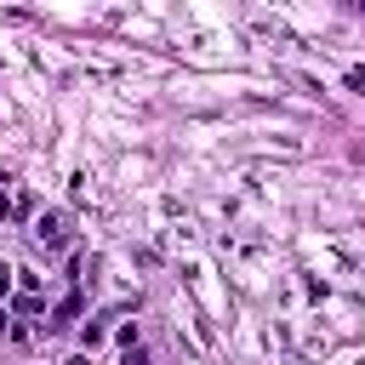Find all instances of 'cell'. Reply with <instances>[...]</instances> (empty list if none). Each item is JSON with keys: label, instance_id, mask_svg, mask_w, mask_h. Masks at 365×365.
Masks as SVG:
<instances>
[{"label": "cell", "instance_id": "cell-9", "mask_svg": "<svg viewBox=\"0 0 365 365\" xmlns=\"http://www.w3.org/2000/svg\"><path fill=\"white\" fill-rule=\"evenodd\" d=\"M63 365H91V354H74V359H63Z\"/></svg>", "mask_w": 365, "mask_h": 365}, {"label": "cell", "instance_id": "cell-8", "mask_svg": "<svg viewBox=\"0 0 365 365\" xmlns=\"http://www.w3.org/2000/svg\"><path fill=\"white\" fill-rule=\"evenodd\" d=\"M6 217H11V200H6V188H0V222H6Z\"/></svg>", "mask_w": 365, "mask_h": 365}, {"label": "cell", "instance_id": "cell-3", "mask_svg": "<svg viewBox=\"0 0 365 365\" xmlns=\"http://www.w3.org/2000/svg\"><path fill=\"white\" fill-rule=\"evenodd\" d=\"M103 342H108V325H103V319H91V325H86V354H91V348H103Z\"/></svg>", "mask_w": 365, "mask_h": 365}, {"label": "cell", "instance_id": "cell-2", "mask_svg": "<svg viewBox=\"0 0 365 365\" xmlns=\"http://www.w3.org/2000/svg\"><path fill=\"white\" fill-rule=\"evenodd\" d=\"M80 308H86L80 297H63V302L51 308V319H40V325H46V331H63V325H74V319H80Z\"/></svg>", "mask_w": 365, "mask_h": 365}, {"label": "cell", "instance_id": "cell-10", "mask_svg": "<svg viewBox=\"0 0 365 365\" xmlns=\"http://www.w3.org/2000/svg\"><path fill=\"white\" fill-rule=\"evenodd\" d=\"M6 331H11V319H6V308H0V336H6Z\"/></svg>", "mask_w": 365, "mask_h": 365}, {"label": "cell", "instance_id": "cell-6", "mask_svg": "<svg viewBox=\"0 0 365 365\" xmlns=\"http://www.w3.org/2000/svg\"><path fill=\"white\" fill-rule=\"evenodd\" d=\"M348 91H365V68H348Z\"/></svg>", "mask_w": 365, "mask_h": 365}, {"label": "cell", "instance_id": "cell-7", "mask_svg": "<svg viewBox=\"0 0 365 365\" xmlns=\"http://www.w3.org/2000/svg\"><path fill=\"white\" fill-rule=\"evenodd\" d=\"M11 274H17V268H0V297H11Z\"/></svg>", "mask_w": 365, "mask_h": 365}, {"label": "cell", "instance_id": "cell-5", "mask_svg": "<svg viewBox=\"0 0 365 365\" xmlns=\"http://www.w3.org/2000/svg\"><path fill=\"white\" fill-rule=\"evenodd\" d=\"M120 365H148V348H143V342H137V348H125V354H120Z\"/></svg>", "mask_w": 365, "mask_h": 365}, {"label": "cell", "instance_id": "cell-4", "mask_svg": "<svg viewBox=\"0 0 365 365\" xmlns=\"http://www.w3.org/2000/svg\"><path fill=\"white\" fill-rule=\"evenodd\" d=\"M11 308H17V314H40V297H34V291H23V297H17Z\"/></svg>", "mask_w": 365, "mask_h": 365}, {"label": "cell", "instance_id": "cell-1", "mask_svg": "<svg viewBox=\"0 0 365 365\" xmlns=\"http://www.w3.org/2000/svg\"><path fill=\"white\" fill-rule=\"evenodd\" d=\"M29 234H34V245H46V251H57V245L68 240V217H63V211H40Z\"/></svg>", "mask_w": 365, "mask_h": 365}]
</instances>
